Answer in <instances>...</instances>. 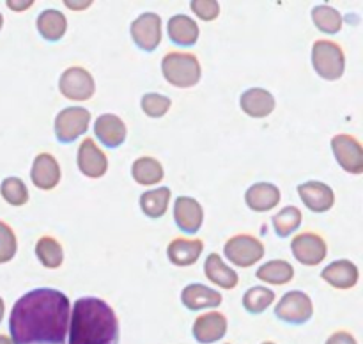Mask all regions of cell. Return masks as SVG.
I'll return each instance as SVG.
<instances>
[{
	"label": "cell",
	"instance_id": "32",
	"mask_svg": "<svg viewBox=\"0 0 363 344\" xmlns=\"http://www.w3.org/2000/svg\"><path fill=\"white\" fill-rule=\"evenodd\" d=\"M275 301V293L269 287L254 286L245 291L243 307L250 314H262Z\"/></svg>",
	"mask_w": 363,
	"mask_h": 344
},
{
	"label": "cell",
	"instance_id": "28",
	"mask_svg": "<svg viewBox=\"0 0 363 344\" xmlns=\"http://www.w3.org/2000/svg\"><path fill=\"white\" fill-rule=\"evenodd\" d=\"M131 176H133L135 183L142 184V187H152L158 184L165 176V169L160 163V160L152 158V156H140L131 165Z\"/></svg>",
	"mask_w": 363,
	"mask_h": 344
},
{
	"label": "cell",
	"instance_id": "30",
	"mask_svg": "<svg viewBox=\"0 0 363 344\" xmlns=\"http://www.w3.org/2000/svg\"><path fill=\"white\" fill-rule=\"evenodd\" d=\"M311 16L315 28L321 30L323 34L335 35L342 28V14H340L339 9L328 6V4H319V6H315L312 9Z\"/></svg>",
	"mask_w": 363,
	"mask_h": 344
},
{
	"label": "cell",
	"instance_id": "3",
	"mask_svg": "<svg viewBox=\"0 0 363 344\" xmlns=\"http://www.w3.org/2000/svg\"><path fill=\"white\" fill-rule=\"evenodd\" d=\"M162 74L174 87L190 89L201 82L202 67L194 53L169 52L162 59Z\"/></svg>",
	"mask_w": 363,
	"mask_h": 344
},
{
	"label": "cell",
	"instance_id": "18",
	"mask_svg": "<svg viewBox=\"0 0 363 344\" xmlns=\"http://www.w3.org/2000/svg\"><path fill=\"white\" fill-rule=\"evenodd\" d=\"M321 279L335 289H351L360 280V270L350 259H337L323 268Z\"/></svg>",
	"mask_w": 363,
	"mask_h": 344
},
{
	"label": "cell",
	"instance_id": "14",
	"mask_svg": "<svg viewBox=\"0 0 363 344\" xmlns=\"http://www.w3.org/2000/svg\"><path fill=\"white\" fill-rule=\"evenodd\" d=\"M298 195L301 202L312 213H326L335 204V192L323 181H305L298 184Z\"/></svg>",
	"mask_w": 363,
	"mask_h": 344
},
{
	"label": "cell",
	"instance_id": "20",
	"mask_svg": "<svg viewBox=\"0 0 363 344\" xmlns=\"http://www.w3.org/2000/svg\"><path fill=\"white\" fill-rule=\"evenodd\" d=\"M181 301L188 311H204V309L220 307L223 301L222 293H218L213 287H208L206 284H188L181 291Z\"/></svg>",
	"mask_w": 363,
	"mask_h": 344
},
{
	"label": "cell",
	"instance_id": "10",
	"mask_svg": "<svg viewBox=\"0 0 363 344\" xmlns=\"http://www.w3.org/2000/svg\"><path fill=\"white\" fill-rule=\"evenodd\" d=\"M332 152L337 163L347 174L360 176L363 174V145L357 137L350 133H339L332 137Z\"/></svg>",
	"mask_w": 363,
	"mask_h": 344
},
{
	"label": "cell",
	"instance_id": "38",
	"mask_svg": "<svg viewBox=\"0 0 363 344\" xmlns=\"http://www.w3.org/2000/svg\"><path fill=\"white\" fill-rule=\"evenodd\" d=\"M32 4H34L32 0H28V2H13V0H11V2H7V6L13 11H16V13H20V11H27L28 7H32Z\"/></svg>",
	"mask_w": 363,
	"mask_h": 344
},
{
	"label": "cell",
	"instance_id": "43",
	"mask_svg": "<svg viewBox=\"0 0 363 344\" xmlns=\"http://www.w3.org/2000/svg\"><path fill=\"white\" fill-rule=\"evenodd\" d=\"M261 344H275V343H273V340H264V343H261Z\"/></svg>",
	"mask_w": 363,
	"mask_h": 344
},
{
	"label": "cell",
	"instance_id": "13",
	"mask_svg": "<svg viewBox=\"0 0 363 344\" xmlns=\"http://www.w3.org/2000/svg\"><path fill=\"white\" fill-rule=\"evenodd\" d=\"M174 222L184 234L199 233L204 223V208L197 199L181 195L174 202Z\"/></svg>",
	"mask_w": 363,
	"mask_h": 344
},
{
	"label": "cell",
	"instance_id": "1",
	"mask_svg": "<svg viewBox=\"0 0 363 344\" xmlns=\"http://www.w3.org/2000/svg\"><path fill=\"white\" fill-rule=\"evenodd\" d=\"M71 301L53 287H38L16 300L9 316L13 344H66Z\"/></svg>",
	"mask_w": 363,
	"mask_h": 344
},
{
	"label": "cell",
	"instance_id": "22",
	"mask_svg": "<svg viewBox=\"0 0 363 344\" xmlns=\"http://www.w3.org/2000/svg\"><path fill=\"white\" fill-rule=\"evenodd\" d=\"M204 241L199 238H174L167 247V257L176 266H191L199 261Z\"/></svg>",
	"mask_w": 363,
	"mask_h": 344
},
{
	"label": "cell",
	"instance_id": "41",
	"mask_svg": "<svg viewBox=\"0 0 363 344\" xmlns=\"http://www.w3.org/2000/svg\"><path fill=\"white\" fill-rule=\"evenodd\" d=\"M4 312H6V305H4L2 296H0V323H2V319H4Z\"/></svg>",
	"mask_w": 363,
	"mask_h": 344
},
{
	"label": "cell",
	"instance_id": "42",
	"mask_svg": "<svg viewBox=\"0 0 363 344\" xmlns=\"http://www.w3.org/2000/svg\"><path fill=\"white\" fill-rule=\"evenodd\" d=\"M2 25H4V16L2 13H0V30H2Z\"/></svg>",
	"mask_w": 363,
	"mask_h": 344
},
{
	"label": "cell",
	"instance_id": "36",
	"mask_svg": "<svg viewBox=\"0 0 363 344\" xmlns=\"http://www.w3.org/2000/svg\"><path fill=\"white\" fill-rule=\"evenodd\" d=\"M190 7L202 21H215L220 16V4L216 0H191Z\"/></svg>",
	"mask_w": 363,
	"mask_h": 344
},
{
	"label": "cell",
	"instance_id": "24",
	"mask_svg": "<svg viewBox=\"0 0 363 344\" xmlns=\"http://www.w3.org/2000/svg\"><path fill=\"white\" fill-rule=\"evenodd\" d=\"M204 273L215 286L222 287V289H234L240 284V275L234 268L222 261L220 254L211 252L204 262Z\"/></svg>",
	"mask_w": 363,
	"mask_h": 344
},
{
	"label": "cell",
	"instance_id": "7",
	"mask_svg": "<svg viewBox=\"0 0 363 344\" xmlns=\"http://www.w3.org/2000/svg\"><path fill=\"white\" fill-rule=\"evenodd\" d=\"M59 91L71 101H89L96 94V82L84 66H69L59 78Z\"/></svg>",
	"mask_w": 363,
	"mask_h": 344
},
{
	"label": "cell",
	"instance_id": "33",
	"mask_svg": "<svg viewBox=\"0 0 363 344\" xmlns=\"http://www.w3.org/2000/svg\"><path fill=\"white\" fill-rule=\"evenodd\" d=\"M0 195L9 206L20 208V206L28 202V188L23 183V179L16 176H9L0 184Z\"/></svg>",
	"mask_w": 363,
	"mask_h": 344
},
{
	"label": "cell",
	"instance_id": "23",
	"mask_svg": "<svg viewBox=\"0 0 363 344\" xmlns=\"http://www.w3.org/2000/svg\"><path fill=\"white\" fill-rule=\"evenodd\" d=\"M167 34L174 45L190 48V46L197 45L201 28L194 18L186 16V14H174L167 23Z\"/></svg>",
	"mask_w": 363,
	"mask_h": 344
},
{
	"label": "cell",
	"instance_id": "16",
	"mask_svg": "<svg viewBox=\"0 0 363 344\" xmlns=\"http://www.w3.org/2000/svg\"><path fill=\"white\" fill-rule=\"evenodd\" d=\"M60 177H62V172H60V165L55 156L50 152H39L30 169V179L34 187L45 192L53 190L60 183Z\"/></svg>",
	"mask_w": 363,
	"mask_h": 344
},
{
	"label": "cell",
	"instance_id": "19",
	"mask_svg": "<svg viewBox=\"0 0 363 344\" xmlns=\"http://www.w3.org/2000/svg\"><path fill=\"white\" fill-rule=\"evenodd\" d=\"M240 106L248 117L254 119H264V117L272 116L275 110L277 101L275 96L262 87H250L241 94Z\"/></svg>",
	"mask_w": 363,
	"mask_h": 344
},
{
	"label": "cell",
	"instance_id": "2",
	"mask_svg": "<svg viewBox=\"0 0 363 344\" xmlns=\"http://www.w3.org/2000/svg\"><path fill=\"white\" fill-rule=\"evenodd\" d=\"M69 344H119V319L108 301L96 296L78 298L71 305Z\"/></svg>",
	"mask_w": 363,
	"mask_h": 344
},
{
	"label": "cell",
	"instance_id": "6",
	"mask_svg": "<svg viewBox=\"0 0 363 344\" xmlns=\"http://www.w3.org/2000/svg\"><path fill=\"white\" fill-rule=\"evenodd\" d=\"M91 124V112L84 106H66L60 110L53 123V131L60 144H73L87 133Z\"/></svg>",
	"mask_w": 363,
	"mask_h": 344
},
{
	"label": "cell",
	"instance_id": "35",
	"mask_svg": "<svg viewBox=\"0 0 363 344\" xmlns=\"http://www.w3.org/2000/svg\"><path fill=\"white\" fill-rule=\"evenodd\" d=\"M18 240L13 227L0 220V265L9 262L16 255Z\"/></svg>",
	"mask_w": 363,
	"mask_h": 344
},
{
	"label": "cell",
	"instance_id": "27",
	"mask_svg": "<svg viewBox=\"0 0 363 344\" xmlns=\"http://www.w3.org/2000/svg\"><path fill=\"white\" fill-rule=\"evenodd\" d=\"M170 197H172V192L167 187L155 188V190H147L140 195L138 199V204H140L142 213H144L147 218L158 220L162 218L167 213L170 204Z\"/></svg>",
	"mask_w": 363,
	"mask_h": 344
},
{
	"label": "cell",
	"instance_id": "4",
	"mask_svg": "<svg viewBox=\"0 0 363 344\" xmlns=\"http://www.w3.org/2000/svg\"><path fill=\"white\" fill-rule=\"evenodd\" d=\"M312 66L323 80H340L346 71V55L339 43L318 39L312 45Z\"/></svg>",
	"mask_w": 363,
	"mask_h": 344
},
{
	"label": "cell",
	"instance_id": "34",
	"mask_svg": "<svg viewBox=\"0 0 363 344\" xmlns=\"http://www.w3.org/2000/svg\"><path fill=\"white\" fill-rule=\"evenodd\" d=\"M172 106V99L160 92H145L140 99V109L151 119H160L165 113H169Z\"/></svg>",
	"mask_w": 363,
	"mask_h": 344
},
{
	"label": "cell",
	"instance_id": "8",
	"mask_svg": "<svg viewBox=\"0 0 363 344\" xmlns=\"http://www.w3.org/2000/svg\"><path fill=\"white\" fill-rule=\"evenodd\" d=\"M275 316L287 325H305L314 316L312 298L300 289L287 291L277 304Z\"/></svg>",
	"mask_w": 363,
	"mask_h": 344
},
{
	"label": "cell",
	"instance_id": "5",
	"mask_svg": "<svg viewBox=\"0 0 363 344\" xmlns=\"http://www.w3.org/2000/svg\"><path fill=\"white\" fill-rule=\"evenodd\" d=\"M266 254V247L254 234H234L223 245V255L238 268H250L257 265Z\"/></svg>",
	"mask_w": 363,
	"mask_h": 344
},
{
	"label": "cell",
	"instance_id": "37",
	"mask_svg": "<svg viewBox=\"0 0 363 344\" xmlns=\"http://www.w3.org/2000/svg\"><path fill=\"white\" fill-rule=\"evenodd\" d=\"M325 344H358V340L354 339V335L347 330H337L332 335L326 339Z\"/></svg>",
	"mask_w": 363,
	"mask_h": 344
},
{
	"label": "cell",
	"instance_id": "11",
	"mask_svg": "<svg viewBox=\"0 0 363 344\" xmlns=\"http://www.w3.org/2000/svg\"><path fill=\"white\" fill-rule=\"evenodd\" d=\"M130 34L142 52H155L162 43V18L156 13H142L133 20Z\"/></svg>",
	"mask_w": 363,
	"mask_h": 344
},
{
	"label": "cell",
	"instance_id": "39",
	"mask_svg": "<svg viewBox=\"0 0 363 344\" xmlns=\"http://www.w3.org/2000/svg\"><path fill=\"white\" fill-rule=\"evenodd\" d=\"M66 6L67 7H73V11H84L85 7H89L91 6V2H66Z\"/></svg>",
	"mask_w": 363,
	"mask_h": 344
},
{
	"label": "cell",
	"instance_id": "26",
	"mask_svg": "<svg viewBox=\"0 0 363 344\" xmlns=\"http://www.w3.org/2000/svg\"><path fill=\"white\" fill-rule=\"evenodd\" d=\"M255 277L269 286H286L294 279V268L286 259H272L259 266Z\"/></svg>",
	"mask_w": 363,
	"mask_h": 344
},
{
	"label": "cell",
	"instance_id": "44",
	"mask_svg": "<svg viewBox=\"0 0 363 344\" xmlns=\"http://www.w3.org/2000/svg\"><path fill=\"white\" fill-rule=\"evenodd\" d=\"M227 344H229V343H227Z\"/></svg>",
	"mask_w": 363,
	"mask_h": 344
},
{
	"label": "cell",
	"instance_id": "25",
	"mask_svg": "<svg viewBox=\"0 0 363 344\" xmlns=\"http://www.w3.org/2000/svg\"><path fill=\"white\" fill-rule=\"evenodd\" d=\"M35 28L45 41L57 43L64 38L67 30L66 14L59 9H45L35 20Z\"/></svg>",
	"mask_w": 363,
	"mask_h": 344
},
{
	"label": "cell",
	"instance_id": "31",
	"mask_svg": "<svg viewBox=\"0 0 363 344\" xmlns=\"http://www.w3.org/2000/svg\"><path fill=\"white\" fill-rule=\"evenodd\" d=\"M272 222L277 236L287 238L300 229L301 222H303V215H301L300 208H296V206H286L277 215H273Z\"/></svg>",
	"mask_w": 363,
	"mask_h": 344
},
{
	"label": "cell",
	"instance_id": "40",
	"mask_svg": "<svg viewBox=\"0 0 363 344\" xmlns=\"http://www.w3.org/2000/svg\"><path fill=\"white\" fill-rule=\"evenodd\" d=\"M0 344H13V340H11V337L6 335V333H0Z\"/></svg>",
	"mask_w": 363,
	"mask_h": 344
},
{
	"label": "cell",
	"instance_id": "9",
	"mask_svg": "<svg viewBox=\"0 0 363 344\" xmlns=\"http://www.w3.org/2000/svg\"><path fill=\"white\" fill-rule=\"evenodd\" d=\"M291 252L294 259L303 266H318L328 255V245L319 233L303 231L291 241Z\"/></svg>",
	"mask_w": 363,
	"mask_h": 344
},
{
	"label": "cell",
	"instance_id": "12",
	"mask_svg": "<svg viewBox=\"0 0 363 344\" xmlns=\"http://www.w3.org/2000/svg\"><path fill=\"white\" fill-rule=\"evenodd\" d=\"M78 170L89 179H99L108 170V158L105 151L94 142V138L87 137L82 140L77 152Z\"/></svg>",
	"mask_w": 363,
	"mask_h": 344
},
{
	"label": "cell",
	"instance_id": "17",
	"mask_svg": "<svg viewBox=\"0 0 363 344\" xmlns=\"http://www.w3.org/2000/svg\"><path fill=\"white\" fill-rule=\"evenodd\" d=\"M94 135L105 148L116 149L126 140V123L116 113H101L94 121Z\"/></svg>",
	"mask_w": 363,
	"mask_h": 344
},
{
	"label": "cell",
	"instance_id": "15",
	"mask_svg": "<svg viewBox=\"0 0 363 344\" xmlns=\"http://www.w3.org/2000/svg\"><path fill=\"white\" fill-rule=\"evenodd\" d=\"M227 326L229 323H227L225 314L218 311H209L195 319L191 333L199 344H213L222 340V337L227 333Z\"/></svg>",
	"mask_w": 363,
	"mask_h": 344
},
{
	"label": "cell",
	"instance_id": "29",
	"mask_svg": "<svg viewBox=\"0 0 363 344\" xmlns=\"http://www.w3.org/2000/svg\"><path fill=\"white\" fill-rule=\"evenodd\" d=\"M35 255H38L39 262L50 270L60 268V265L64 262L62 245H60L57 238L48 236V234H45V236L38 240V243H35Z\"/></svg>",
	"mask_w": 363,
	"mask_h": 344
},
{
	"label": "cell",
	"instance_id": "21",
	"mask_svg": "<svg viewBox=\"0 0 363 344\" xmlns=\"http://www.w3.org/2000/svg\"><path fill=\"white\" fill-rule=\"evenodd\" d=\"M282 199V192L277 184L268 183V181H259L254 183L247 192H245V202L248 208L255 213H264L269 209L277 208Z\"/></svg>",
	"mask_w": 363,
	"mask_h": 344
}]
</instances>
